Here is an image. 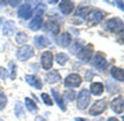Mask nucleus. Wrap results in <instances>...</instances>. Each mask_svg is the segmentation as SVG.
I'll use <instances>...</instances> for the list:
<instances>
[{"mask_svg":"<svg viewBox=\"0 0 124 121\" xmlns=\"http://www.w3.org/2000/svg\"><path fill=\"white\" fill-rule=\"evenodd\" d=\"M93 53V46L92 44H88L83 47L77 55L78 58L83 63H88L91 59Z\"/></svg>","mask_w":124,"mask_h":121,"instance_id":"nucleus-4","label":"nucleus"},{"mask_svg":"<svg viewBox=\"0 0 124 121\" xmlns=\"http://www.w3.org/2000/svg\"><path fill=\"white\" fill-rule=\"evenodd\" d=\"M35 121H47V120L42 116H37L35 118Z\"/></svg>","mask_w":124,"mask_h":121,"instance_id":"nucleus-37","label":"nucleus"},{"mask_svg":"<svg viewBox=\"0 0 124 121\" xmlns=\"http://www.w3.org/2000/svg\"><path fill=\"white\" fill-rule=\"evenodd\" d=\"M107 121H118V120L115 117H110Z\"/></svg>","mask_w":124,"mask_h":121,"instance_id":"nucleus-39","label":"nucleus"},{"mask_svg":"<svg viewBox=\"0 0 124 121\" xmlns=\"http://www.w3.org/2000/svg\"><path fill=\"white\" fill-rule=\"evenodd\" d=\"M43 31L51 35L52 37H55L58 34L60 31V27L57 22L49 20L47 21L43 27Z\"/></svg>","mask_w":124,"mask_h":121,"instance_id":"nucleus-8","label":"nucleus"},{"mask_svg":"<svg viewBox=\"0 0 124 121\" xmlns=\"http://www.w3.org/2000/svg\"><path fill=\"white\" fill-rule=\"evenodd\" d=\"M15 114L17 117L21 118L23 116H25L26 112L24 110V105L21 101H18L16 103V106H15Z\"/></svg>","mask_w":124,"mask_h":121,"instance_id":"nucleus-26","label":"nucleus"},{"mask_svg":"<svg viewBox=\"0 0 124 121\" xmlns=\"http://www.w3.org/2000/svg\"><path fill=\"white\" fill-rule=\"evenodd\" d=\"M0 121H3V120H0Z\"/></svg>","mask_w":124,"mask_h":121,"instance_id":"nucleus-44","label":"nucleus"},{"mask_svg":"<svg viewBox=\"0 0 124 121\" xmlns=\"http://www.w3.org/2000/svg\"><path fill=\"white\" fill-rule=\"evenodd\" d=\"M47 2L48 3H51V5H55V3H58V1H47Z\"/></svg>","mask_w":124,"mask_h":121,"instance_id":"nucleus-40","label":"nucleus"},{"mask_svg":"<svg viewBox=\"0 0 124 121\" xmlns=\"http://www.w3.org/2000/svg\"><path fill=\"white\" fill-rule=\"evenodd\" d=\"M42 23H43L42 16L35 15V17L30 21L29 24V27L32 31H37L42 28Z\"/></svg>","mask_w":124,"mask_h":121,"instance_id":"nucleus-18","label":"nucleus"},{"mask_svg":"<svg viewBox=\"0 0 124 121\" xmlns=\"http://www.w3.org/2000/svg\"><path fill=\"white\" fill-rule=\"evenodd\" d=\"M72 42V36L68 32L62 33L55 40L56 45L61 48H67L69 47Z\"/></svg>","mask_w":124,"mask_h":121,"instance_id":"nucleus-11","label":"nucleus"},{"mask_svg":"<svg viewBox=\"0 0 124 121\" xmlns=\"http://www.w3.org/2000/svg\"><path fill=\"white\" fill-rule=\"evenodd\" d=\"M34 44L35 45V47L39 49H43L45 47H47L49 44V41L48 39L43 35H38V36H35L34 39Z\"/></svg>","mask_w":124,"mask_h":121,"instance_id":"nucleus-19","label":"nucleus"},{"mask_svg":"<svg viewBox=\"0 0 124 121\" xmlns=\"http://www.w3.org/2000/svg\"><path fill=\"white\" fill-rule=\"evenodd\" d=\"M107 102L106 98H102L96 101L89 109V114L92 116L101 114L107 108Z\"/></svg>","mask_w":124,"mask_h":121,"instance_id":"nucleus-5","label":"nucleus"},{"mask_svg":"<svg viewBox=\"0 0 124 121\" xmlns=\"http://www.w3.org/2000/svg\"><path fill=\"white\" fill-rule=\"evenodd\" d=\"M120 40H121L122 43L124 44V33L122 34V36H121V37H120Z\"/></svg>","mask_w":124,"mask_h":121,"instance_id":"nucleus-41","label":"nucleus"},{"mask_svg":"<svg viewBox=\"0 0 124 121\" xmlns=\"http://www.w3.org/2000/svg\"><path fill=\"white\" fill-rule=\"evenodd\" d=\"M69 60L70 56L65 53H59L55 55V61L58 65L61 67L65 66Z\"/></svg>","mask_w":124,"mask_h":121,"instance_id":"nucleus-23","label":"nucleus"},{"mask_svg":"<svg viewBox=\"0 0 124 121\" xmlns=\"http://www.w3.org/2000/svg\"><path fill=\"white\" fill-rule=\"evenodd\" d=\"M50 91H51L52 96H53L55 103L57 104L58 106L59 107V109L62 112H66L67 111V106L65 104V101H64L63 96H62L57 91H55L53 88H51Z\"/></svg>","mask_w":124,"mask_h":121,"instance_id":"nucleus-14","label":"nucleus"},{"mask_svg":"<svg viewBox=\"0 0 124 121\" xmlns=\"http://www.w3.org/2000/svg\"><path fill=\"white\" fill-rule=\"evenodd\" d=\"M110 73L115 80L120 82L124 81V69L117 67H113L110 70Z\"/></svg>","mask_w":124,"mask_h":121,"instance_id":"nucleus-20","label":"nucleus"},{"mask_svg":"<svg viewBox=\"0 0 124 121\" xmlns=\"http://www.w3.org/2000/svg\"><path fill=\"white\" fill-rule=\"evenodd\" d=\"M104 28L113 34H119L124 31V22L119 18H112L106 21Z\"/></svg>","mask_w":124,"mask_h":121,"instance_id":"nucleus-1","label":"nucleus"},{"mask_svg":"<svg viewBox=\"0 0 124 121\" xmlns=\"http://www.w3.org/2000/svg\"><path fill=\"white\" fill-rule=\"evenodd\" d=\"M112 110L116 114H121L124 111V98L118 96L112 100L110 104Z\"/></svg>","mask_w":124,"mask_h":121,"instance_id":"nucleus-13","label":"nucleus"},{"mask_svg":"<svg viewBox=\"0 0 124 121\" xmlns=\"http://www.w3.org/2000/svg\"><path fill=\"white\" fill-rule=\"evenodd\" d=\"M21 2V1H10L9 3H10V5L13 8H16V7H18L20 3Z\"/></svg>","mask_w":124,"mask_h":121,"instance_id":"nucleus-36","label":"nucleus"},{"mask_svg":"<svg viewBox=\"0 0 124 121\" xmlns=\"http://www.w3.org/2000/svg\"><path fill=\"white\" fill-rule=\"evenodd\" d=\"M8 67L10 70V77L12 80H15L17 77V72H18V67L13 61H10L8 64Z\"/></svg>","mask_w":124,"mask_h":121,"instance_id":"nucleus-28","label":"nucleus"},{"mask_svg":"<svg viewBox=\"0 0 124 121\" xmlns=\"http://www.w3.org/2000/svg\"><path fill=\"white\" fill-rule=\"evenodd\" d=\"M16 31V23L13 21L9 20L7 21L2 28V34L4 37H10Z\"/></svg>","mask_w":124,"mask_h":121,"instance_id":"nucleus-15","label":"nucleus"},{"mask_svg":"<svg viewBox=\"0 0 124 121\" xmlns=\"http://www.w3.org/2000/svg\"><path fill=\"white\" fill-rule=\"evenodd\" d=\"M34 56V50L31 45H23L16 52V57L20 61H26Z\"/></svg>","mask_w":124,"mask_h":121,"instance_id":"nucleus-3","label":"nucleus"},{"mask_svg":"<svg viewBox=\"0 0 124 121\" xmlns=\"http://www.w3.org/2000/svg\"><path fill=\"white\" fill-rule=\"evenodd\" d=\"M61 80V76L60 73L56 70H53L49 72L45 76V80L49 84H54L60 82Z\"/></svg>","mask_w":124,"mask_h":121,"instance_id":"nucleus-17","label":"nucleus"},{"mask_svg":"<svg viewBox=\"0 0 124 121\" xmlns=\"http://www.w3.org/2000/svg\"><path fill=\"white\" fill-rule=\"evenodd\" d=\"M8 104V97L5 94V93L0 91V110L3 109Z\"/></svg>","mask_w":124,"mask_h":121,"instance_id":"nucleus-32","label":"nucleus"},{"mask_svg":"<svg viewBox=\"0 0 124 121\" xmlns=\"http://www.w3.org/2000/svg\"><path fill=\"white\" fill-rule=\"evenodd\" d=\"M40 96H41V98H42L43 103H44L45 105L50 106H51L53 105V101L52 98L50 97V96H49L47 93H41Z\"/></svg>","mask_w":124,"mask_h":121,"instance_id":"nucleus-31","label":"nucleus"},{"mask_svg":"<svg viewBox=\"0 0 124 121\" xmlns=\"http://www.w3.org/2000/svg\"><path fill=\"white\" fill-rule=\"evenodd\" d=\"M25 106L27 110L33 114H37L39 112V108L37 104L30 98L26 97L25 98Z\"/></svg>","mask_w":124,"mask_h":121,"instance_id":"nucleus-22","label":"nucleus"},{"mask_svg":"<svg viewBox=\"0 0 124 121\" xmlns=\"http://www.w3.org/2000/svg\"><path fill=\"white\" fill-rule=\"evenodd\" d=\"M90 91L93 96H99L104 92V85L101 83H93L90 85Z\"/></svg>","mask_w":124,"mask_h":121,"instance_id":"nucleus-21","label":"nucleus"},{"mask_svg":"<svg viewBox=\"0 0 124 121\" xmlns=\"http://www.w3.org/2000/svg\"><path fill=\"white\" fill-rule=\"evenodd\" d=\"M2 24V18L0 17V27H1Z\"/></svg>","mask_w":124,"mask_h":121,"instance_id":"nucleus-42","label":"nucleus"},{"mask_svg":"<svg viewBox=\"0 0 124 121\" xmlns=\"http://www.w3.org/2000/svg\"><path fill=\"white\" fill-rule=\"evenodd\" d=\"M47 10V6L44 3H39L36 6L34 9L35 12V15H39V16H42V15L45 13V12Z\"/></svg>","mask_w":124,"mask_h":121,"instance_id":"nucleus-29","label":"nucleus"},{"mask_svg":"<svg viewBox=\"0 0 124 121\" xmlns=\"http://www.w3.org/2000/svg\"><path fill=\"white\" fill-rule=\"evenodd\" d=\"M91 13V10L88 7H83L78 8V11L75 14V16H79L82 18H85L87 15H88Z\"/></svg>","mask_w":124,"mask_h":121,"instance_id":"nucleus-27","label":"nucleus"},{"mask_svg":"<svg viewBox=\"0 0 124 121\" xmlns=\"http://www.w3.org/2000/svg\"><path fill=\"white\" fill-rule=\"evenodd\" d=\"M75 121H89V120L88 119L83 118V117H75Z\"/></svg>","mask_w":124,"mask_h":121,"instance_id":"nucleus-38","label":"nucleus"},{"mask_svg":"<svg viewBox=\"0 0 124 121\" xmlns=\"http://www.w3.org/2000/svg\"><path fill=\"white\" fill-rule=\"evenodd\" d=\"M9 73L8 72V70L6 69H5L4 67H0V78L2 80H5V79H7L9 77Z\"/></svg>","mask_w":124,"mask_h":121,"instance_id":"nucleus-34","label":"nucleus"},{"mask_svg":"<svg viewBox=\"0 0 124 121\" xmlns=\"http://www.w3.org/2000/svg\"><path fill=\"white\" fill-rule=\"evenodd\" d=\"M41 66L43 69L49 70L53 67V55L50 51H45L42 53L40 58Z\"/></svg>","mask_w":124,"mask_h":121,"instance_id":"nucleus-7","label":"nucleus"},{"mask_svg":"<svg viewBox=\"0 0 124 121\" xmlns=\"http://www.w3.org/2000/svg\"><path fill=\"white\" fill-rule=\"evenodd\" d=\"M104 18V15L102 13L101 11L100 10H94L93 12H91L89 14V20L91 22H93L95 23H98L100 21H102V19Z\"/></svg>","mask_w":124,"mask_h":121,"instance_id":"nucleus-24","label":"nucleus"},{"mask_svg":"<svg viewBox=\"0 0 124 121\" xmlns=\"http://www.w3.org/2000/svg\"><path fill=\"white\" fill-rule=\"evenodd\" d=\"M64 83L66 88H78L82 83V78L78 74L75 73L70 74L65 78Z\"/></svg>","mask_w":124,"mask_h":121,"instance_id":"nucleus-6","label":"nucleus"},{"mask_svg":"<svg viewBox=\"0 0 124 121\" xmlns=\"http://www.w3.org/2000/svg\"><path fill=\"white\" fill-rule=\"evenodd\" d=\"M25 80L26 83L32 87L33 88L36 90H42V83L41 81V79L34 75H26L25 76Z\"/></svg>","mask_w":124,"mask_h":121,"instance_id":"nucleus-10","label":"nucleus"},{"mask_svg":"<svg viewBox=\"0 0 124 121\" xmlns=\"http://www.w3.org/2000/svg\"><path fill=\"white\" fill-rule=\"evenodd\" d=\"M115 3L117 5V8L124 12V2L123 1H115Z\"/></svg>","mask_w":124,"mask_h":121,"instance_id":"nucleus-35","label":"nucleus"},{"mask_svg":"<svg viewBox=\"0 0 124 121\" xmlns=\"http://www.w3.org/2000/svg\"><path fill=\"white\" fill-rule=\"evenodd\" d=\"M75 97H76V93L73 90H67L65 91L64 93V96H63L64 99L65 98L69 101H73L75 99Z\"/></svg>","mask_w":124,"mask_h":121,"instance_id":"nucleus-30","label":"nucleus"},{"mask_svg":"<svg viewBox=\"0 0 124 121\" xmlns=\"http://www.w3.org/2000/svg\"><path fill=\"white\" fill-rule=\"evenodd\" d=\"M91 101V95L88 90L83 88L78 95L77 97V108L80 110H83L88 107Z\"/></svg>","mask_w":124,"mask_h":121,"instance_id":"nucleus-2","label":"nucleus"},{"mask_svg":"<svg viewBox=\"0 0 124 121\" xmlns=\"http://www.w3.org/2000/svg\"><path fill=\"white\" fill-rule=\"evenodd\" d=\"M93 66L98 70H103L107 66V60L101 55H96L93 60Z\"/></svg>","mask_w":124,"mask_h":121,"instance_id":"nucleus-16","label":"nucleus"},{"mask_svg":"<svg viewBox=\"0 0 124 121\" xmlns=\"http://www.w3.org/2000/svg\"><path fill=\"white\" fill-rule=\"evenodd\" d=\"M58 8L62 14L64 15H67L73 11L75 8V3L74 2L70 1V0H63V1L60 2Z\"/></svg>","mask_w":124,"mask_h":121,"instance_id":"nucleus-12","label":"nucleus"},{"mask_svg":"<svg viewBox=\"0 0 124 121\" xmlns=\"http://www.w3.org/2000/svg\"><path fill=\"white\" fill-rule=\"evenodd\" d=\"M123 121H124V116L123 117Z\"/></svg>","mask_w":124,"mask_h":121,"instance_id":"nucleus-43","label":"nucleus"},{"mask_svg":"<svg viewBox=\"0 0 124 121\" xmlns=\"http://www.w3.org/2000/svg\"><path fill=\"white\" fill-rule=\"evenodd\" d=\"M82 48H83V43H82V42L78 40V41H76L74 43L73 46L72 47V49H70V51L72 52V53H74V51H76V52L78 51L79 52Z\"/></svg>","mask_w":124,"mask_h":121,"instance_id":"nucleus-33","label":"nucleus"},{"mask_svg":"<svg viewBox=\"0 0 124 121\" xmlns=\"http://www.w3.org/2000/svg\"><path fill=\"white\" fill-rule=\"evenodd\" d=\"M16 42L18 45H23L29 41V36L24 31H20L17 33L15 37Z\"/></svg>","mask_w":124,"mask_h":121,"instance_id":"nucleus-25","label":"nucleus"},{"mask_svg":"<svg viewBox=\"0 0 124 121\" xmlns=\"http://www.w3.org/2000/svg\"><path fill=\"white\" fill-rule=\"evenodd\" d=\"M33 10L31 7L30 5L29 4H24V5H22L18 10V17L23 19V20H25V21H27V20H29L32 15H33Z\"/></svg>","mask_w":124,"mask_h":121,"instance_id":"nucleus-9","label":"nucleus"}]
</instances>
